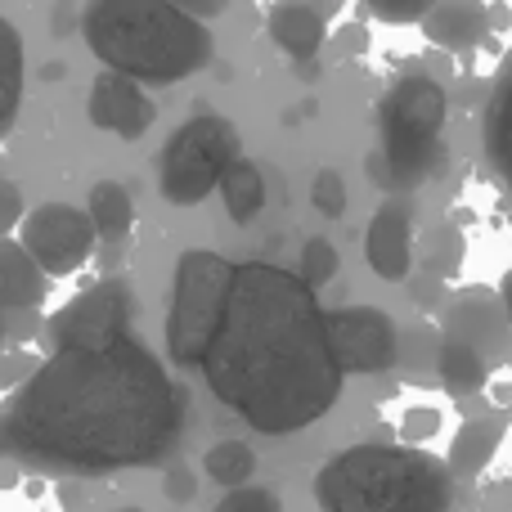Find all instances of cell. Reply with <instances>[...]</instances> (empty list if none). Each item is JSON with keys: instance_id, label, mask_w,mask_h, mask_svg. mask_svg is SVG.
<instances>
[{"instance_id": "cell-1", "label": "cell", "mask_w": 512, "mask_h": 512, "mask_svg": "<svg viewBox=\"0 0 512 512\" xmlns=\"http://www.w3.org/2000/svg\"><path fill=\"white\" fill-rule=\"evenodd\" d=\"M5 454L45 477H113L149 468L185 432V391L140 342L54 351L0 405Z\"/></svg>"}, {"instance_id": "cell-2", "label": "cell", "mask_w": 512, "mask_h": 512, "mask_svg": "<svg viewBox=\"0 0 512 512\" xmlns=\"http://www.w3.org/2000/svg\"><path fill=\"white\" fill-rule=\"evenodd\" d=\"M203 378L225 409L265 436L319 423L346 382L328 351L319 297L270 261L234 265Z\"/></svg>"}, {"instance_id": "cell-3", "label": "cell", "mask_w": 512, "mask_h": 512, "mask_svg": "<svg viewBox=\"0 0 512 512\" xmlns=\"http://www.w3.org/2000/svg\"><path fill=\"white\" fill-rule=\"evenodd\" d=\"M81 36L108 72L135 86H180L216 50L203 18L162 0H95L81 9Z\"/></svg>"}, {"instance_id": "cell-4", "label": "cell", "mask_w": 512, "mask_h": 512, "mask_svg": "<svg viewBox=\"0 0 512 512\" xmlns=\"http://www.w3.org/2000/svg\"><path fill=\"white\" fill-rule=\"evenodd\" d=\"M324 512H450L454 477L445 459L414 445H351L315 477Z\"/></svg>"}, {"instance_id": "cell-5", "label": "cell", "mask_w": 512, "mask_h": 512, "mask_svg": "<svg viewBox=\"0 0 512 512\" xmlns=\"http://www.w3.org/2000/svg\"><path fill=\"white\" fill-rule=\"evenodd\" d=\"M450 122V95L427 72H400L378 99V153L369 167L373 185L382 189H418L441 167V135Z\"/></svg>"}, {"instance_id": "cell-6", "label": "cell", "mask_w": 512, "mask_h": 512, "mask_svg": "<svg viewBox=\"0 0 512 512\" xmlns=\"http://www.w3.org/2000/svg\"><path fill=\"white\" fill-rule=\"evenodd\" d=\"M234 261L189 248L176 261V283H171V310H167V360L176 369H203L207 346L221 328L225 292H230Z\"/></svg>"}, {"instance_id": "cell-7", "label": "cell", "mask_w": 512, "mask_h": 512, "mask_svg": "<svg viewBox=\"0 0 512 512\" xmlns=\"http://www.w3.org/2000/svg\"><path fill=\"white\" fill-rule=\"evenodd\" d=\"M239 162V126L221 113H194L158 153V189L167 203L198 207Z\"/></svg>"}, {"instance_id": "cell-8", "label": "cell", "mask_w": 512, "mask_h": 512, "mask_svg": "<svg viewBox=\"0 0 512 512\" xmlns=\"http://www.w3.org/2000/svg\"><path fill=\"white\" fill-rule=\"evenodd\" d=\"M135 292L126 279H99L45 319V346L54 351H95L117 337H131Z\"/></svg>"}, {"instance_id": "cell-9", "label": "cell", "mask_w": 512, "mask_h": 512, "mask_svg": "<svg viewBox=\"0 0 512 512\" xmlns=\"http://www.w3.org/2000/svg\"><path fill=\"white\" fill-rule=\"evenodd\" d=\"M18 248L32 256V265L45 279H68L95 252V230H90L86 212L72 203H41L36 212L23 216L18 225Z\"/></svg>"}, {"instance_id": "cell-10", "label": "cell", "mask_w": 512, "mask_h": 512, "mask_svg": "<svg viewBox=\"0 0 512 512\" xmlns=\"http://www.w3.org/2000/svg\"><path fill=\"white\" fill-rule=\"evenodd\" d=\"M324 337L333 364L346 373H387L400 355L396 319L382 306H337L324 310Z\"/></svg>"}, {"instance_id": "cell-11", "label": "cell", "mask_w": 512, "mask_h": 512, "mask_svg": "<svg viewBox=\"0 0 512 512\" xmlns=\"http://www.w3.org/2000/svg\"><path fill=\"white\" fill-rule=\"evenodd\" d=\"M86 117L95 131H108V135H117V140H140V135L153 126L158 108H153V99L144 86L117 77V72H99V77L90 81Z\"/></svg>"}, {"instance_id": "cell-12", "label": "cell", "mask_w": 512, "mask_h": 512, "mask_svg": "<svg viewBox=\"0 0 512 512\" xmlns=\"http://www.w3.org/2000/svg\"><path fill=\"white\" fill-rule=\"evenodd\" d=\"M364 261L387 283H405L414 274V207L405 198L378 203L369 230H364Z\"/></svg>"}, {"instance_id": "cell-13", "label": "cell", "mask_w": 512, "mask_h": 512, "mask_svg": "<svg viewBox=\"0 0 512 512\" xmlns=\"http://www.w3.org/2000/svg\"><path fill=\"white\" fill-rule=\"evenodd\" d=\"M265 32H270V41L301 68V77H319L315 54L324 50V41H328V9L301 5V0H283V5H270Z\"/></svg>"}, {"instance_id": "cell-14", "label": "cell", "mask_w": 512, "mask_h": 512, "mask_svg": "<svg viewBox=\"0 0 512 512\" xmlns=\"http://www.w3.org/2000/svg\"><path fill=\"white\" fill-rule=\"evenodd\" d=\"M481 158H486L495 185L512 203V59L504 63V72H499L495 90L486 99V113H481Z\"/></svg>"}, {"instance_id": "cell-15", "label": "cell", "mask_w": 512, "mask_h": 512, "mask_svg": "<svg viewBox=\"0 0 512 512\" xmlns=\"http://www.w3.org/2000/svg\"><path fill=\"white\" fill-rule=\"evenodd\" d=\"M504 306L486 292H463V297L450 301L445 310V337L450 342H463L481 355H499V342H504Z\"/></svg>"}, {"instance_id": "cell-16", "label": "cell", "mask_w": 512, "mask_h": 512, "mask_svg": "<svg viewBox=\"0 0 512 512\" xmlns=\"http://www.w3.org/2000/svg\"><path fill=\"white\" fill-rule=\"evenodd\" d=\"M423 36L441 50H472L490 36V5L472 0H450V5H427Z\"/></svg>"}, {"instance_id": "cell-17", "label": "cell", "mask_w": 512, "mask_h": 512, "mask_svg": "<svg viewBox=\"0 0 512 512\" xmlns=\"http://www.w3.org/2000/svg\"><path fill=\"white\" fill-rule=\"evenodd\" d=\"M50 292V279L32 265V256L14 239H0V310L5 315H36Z\"/></svg>"}, {"instance_id": "cell-18", "label": "cell", "mask_w": 512, "mask_h": 512, "mask_svg": "<svg viewBox=\"0 0 512 512\" xmlns=\"http://www.w3.org/2000/svg\"><path fill=\"white\" fill-rule=\"evenodd\" d=\"M499 441H504V418H472V423H463L450 441V459H445L450 477L454 481L481 477L486 463L499 454Z\"/></svg>"}, {"instance_id": "cell-19", "label": "cell", "mask_w": 512, "mask_h": 512, "mask_svg": "<svg viewBox=\"0 0 512 512\" xmlns=\"http://www.w3.org/2000/svg\"><path fill=\"white\" fill-rule=\"evenodd\" d=\"M81 212H86L95 239L122 243L126 234H131V225H135V198H131V189L117 185V180H99V185L90 189V198H86Z\"/></svg>"}, {"instance_id": "cell-20", "label": "cell", "mask_w": 512, "mask_h": 512, "mask_svg": "<svg viewBox=\"0 0 512 512\" xmlns=\"http://www.w3.org/2000/svg\"><path fill=\"white\" fill-rule=\"evenodd\" d=\"M216 194H221L225 216H230L234 225H252L256 216L265 212V203H270V189H265L261 167L248 162V158H239L230 171H225L221 185H216Z\"/></svg>"}, {"instance_id": "cell-21", "label": "cell", "mask_w": 512, "mask_h": 512, "mask_svg": "<svg viewBox=\"0 0 512 512\" xmlns=\"http://www.w3.org/2000/svg\"><path fill=\"white\" fill-rule=\"evenodd\" d=\"M23 81H27V59H23V36L18 27L0 14V135L18 122L23 108Z\"/></svg>"}, {"instance_id": "cell-22", "label": "cell", "mask_w": 512, "mask_h": 512, "mask_svg": "<svg viewBox=\"0 0 512 512\" xmlns=\"http://www.w3.org/2000/svg\"><path fill=\"white\" fill-rule=\"evenodd\" d=\"M436 373H441V387L450 391V396H477V391L486 387V378H490V360L481 351H472V346L441 337Z\"/></svg>"}, {"instance_id": "cell-23", "label": "cell", "mask_w": 512, "mask_h": 512, "mask_svg": "<svg viewBox=\"0 0 512 512\" xmlns=\"http://www.w3.org/2000/svg\"><path fill=\"white\" fill-rule=\"evenodd\" d=\"M203 472L216 481V486L230 495V490H243L252 481V472H256V454H252V445L248 441H216L212 450L203 454Z\"/></svg>"}, {"instance_id": "cell-24", "label": "cell", "mask_w": 512, "mask_h": 512, "mask_svg": "<svg viewBox=\"0 0 512 512\" xmlns=\"http://www.w3.org/2000/svg\"><path fill=\"white\" fill-rule=\"evenodd\" d=\"M463 252H468L463 234L454 230V225H436V230L423 239V248L414 252V265H418V274H427V279L445 283L450 274H459Z\"/></svg>"}, {"instance_id": "cell-25", "label": "cell", "mask_w": 512, "mask_h": 512, "mask_svg": "<svg viewBox=\"0 0 512 512\" xmlns=\"http://www.w3.org/2000/svg\"><path fill=\"white\" fill-rule=\"evenodd\" d=\"M337 270H342V252H337L328 239H306V248H301V270H297V279L306 283L310 292H319L324 283L337 279Z\"/></svg>"}, {"instance_id": "cell-26", "label": "cell", "mask_w": 512, "mask_h": 512, "mask_svg": "<svg viewBox=\"0 0 512 512\" xmlns=\"http://www.w3.org/2000/svg\"><path fill=\"white\" fill-rule=\"evenodd\" d=\"M346 203H351V198H346L342 171H333V167L315 171V180H310V207H315L319 216H328V221H342Z\"/></svg>"}, {"instance_id": "cell-27", "label": "cell", "mask_w": 512, "mask_h": 512, "mask_svg": "<svg viewBox=\"0 0 512 512\" xmlns=\"http://www.w3.org/2000/svg\"><path fill=\"white\" fill-rule=\"evenodd\" d=\"M216 512H283V504H279V490L243 486V490H230V495L216 504Z\"/></svg>"}, {"instance_id": "cell-28", "label": "cell", "mask_w": 512, "mask_h": 512, "mask_svg": "<svg viewBox=\"0 0 512 512\" xmlns=\"http://www.w3.org/2000/svg\"><path fill=\"white\" fill-rule=\"evenodd\" d=\"M27 207H23V189L14 185V180L0 176V239H9V234L23 225Z\"/></svg>"}, {"instance_id": "cell-29", "label": "cell", "mask_w": 512, "mask_h": 512, "mask_svg": "<svg viewBox=\"0 0 512 512\" xmlns=\"http://www.w3.org/2000/svg\"><path fill=\"white\" fill-rule=\"evenodd\" d=\"M36 355L32 351H9V355H0V391H18L27 378L36 373Z\"/></svg>"}, {"instance_id": "cell-30", "label": "cell", "mask_w": 512, "mask_h": 512, "mask_svg": "<svg viewBox=\"0 0 512 512\" xmlns=\"http://www.w3.org/2000/svg\"><path fill=\"white\" fill-rule=\"evenodd\" d=\"M162 495L171 499V504H194V495H198V472L194 468H167L162 472Z\"/></svg>"}, {"instance_id": "cell-31", "label": "cell", "mask_w": 512, "mask_h": 512, "mask_svg": "<svg viewBox=\"0 0 512 512\" xmlns=\"http://www.w3.org/2000/svg\"><path fill=\"white\" fill-rule=\"evenodd\" d=\"M400 432H405L409 445H414V441H427V436L441 432V414H436V409H409L405 423H400Z\"/></svg>"}, {"instance_id": "cell-32", "label": "cell", "mask_w": 512, "mask_h": 512, "mask_svg": "<svg viewBox=\"0 0 512 512\" xmlns=\"http://www.w3.org/2000/svg\"><path fill=\"white\" fill-rule=\"evenodd\" d=\"M369 14L378 23H423L427 5H405V9H391V5H369Z\"/></svg>"}, {"instance_id": "cell-33", "label": "cell", "mask_w": 512, "mask_h": 512, "mask_svg": "<svg viewBox=\"0 0 512 512\" xmlns=\"http://www.w3.org/2000/svg\"><path fill=\"white\" fill-rule=\"evenodd\" d=\"M409 297H414L418 306H432V301L441 297V283L427 279V274H414V288H409Z\"/></svg>"}, {"instance_id": "cell-34", "label": "cell", "mask_w": 512, "mask_h": 512, "mask_svg": "<svg viewBox=\"0 0 512 512\" xmlns=\"http://www.w3.org/2000/svg\"><path fill=\"white\" fill-rule=\"evenodd\" d=\"M499 306H504V324H508V333H512V270L504 274V288H499Z\"/></svg>"}, {"instance_id": "cell-35", "label": "cell", "mask_w": 512, "mask_h": 512, "mask_svg": "<svg viewBox=\"0 0 512 512\" xmlns=\"http://www.w3.org/2000/svg\"><path fill=\"white\" fill-rule=\"evenodd\" d=\"M18 481H23V477H18V468H14V463H0V490H14Z\"/></svg>"}, {"instance_id": "cell-36", "label": "cell", "mask_w": 512, "mask_h": 512, "mask_svg": "<svg viewBox=\"0 0 512 512\" xmlns=\"http://www.w3.org/2000/svg\"><path fill=\"white\" fill-rule=\"evenodd\" d=\"M63 72H68V68H63V63H45V72H41V77H45V81H59Z\"/></svg>"}, {"instance_id": "cell-37", "label": "cell", "mask_w": 512, "mask_h": 512, "mask_svg": "<svg viewBox=\"0 0 512 512\" xmlns=\"http://www.w3.org/2000/svg\"><path fill=\"white\" fill-rule=\"evenodd\" d=\"M495 400H499V405H508V400H512V387H508V382H499V387H495Z\"/></svg>"}, {"instance_id": "cell-38", "label": "cell", "mask_w": 512, "mask_h": 512, "mask_svg": "<svg viewBox=\"0 0 512 512\" xmlns=\"http://www.w3.org/2000/svg\"><path fill=\"white\" fill-rule=\"evenodd\" d=\"M5 337H9V315L0 310V346H5Z\"/></svg>"}, {"instance_id": "cell-39", "label": "cell", "mask_w": 512, "mask_h": 512, "mask_svg": "<svg viewBox=\"0 0 512 512\" xmlns=\"http://www.w3.org/2000/svg\"><path fill=\"white\" fill-rule=\"evenodd\" d=\"M9 454H5V427H0V463H5Z\"/></svg>"}, {"instance_id": "cell-40", "label": "cell", "mask_w": 512, "mask_h": 512, "mask_svg": "<svg viewBox=\"0 0 512 512\" xmlns=\"http://www.w3.org/2000/svg\"><path fill=\"white\" fill-rule=\"evenodd\" d=\"M117 512H144V508H135V504H126V508H117Z\"/></svg>"}]
</instances>
